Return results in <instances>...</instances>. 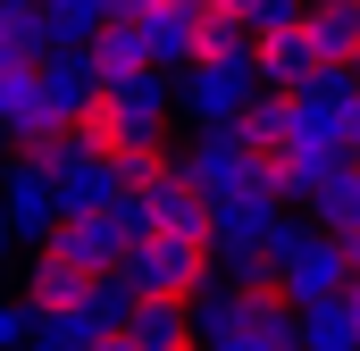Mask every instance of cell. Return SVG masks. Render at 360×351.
I'll use <instances>...</instances> for the list:
<instances>
[{
  "label": "cell",
  "mask_w": 360,
  "mask_h": 351,
  "mask_svg": "<svg viewBox=\"0 0 360 351\" xmlns=\"http://www.w3.org/2000/svg\"><path fill=\"white\" fill-rule=\"evenodd\" d=\"M276 226H285V192H269V184H243V192L210 201V251H218V267L235 276L243 260H269Z\"/></svg>",
  "instance_id": "cell-1"
},
{
  "label": "cell",
  "mask_w": 360,
  "mask_h": 351,
  "mask_svg": "<svg viewBox=\"0 0 360 351\" xmlns=\"http://www.w3.org/2000/svg\"><path fill=\"white\" fill-rule=\"evenodd\" d=\"M210 267H218V251L210 243H193V234H143L134 243V260L117 267L134 293H160V301H193L201 284H210Z\"/></svg>",
  "instance_id": "cell-2"
},
{
  "label": "cell",
  "mask_w": 360,
  "mask_h": 351,
  "mask_svg": "<svg viewBox=\"0 0 360 351\" xmlns=\"http://www.w3.org/2000/svg\"><path fill=\"white\" fill-rule=\"evenodd\" d=\"M0 184H8V234L42 251V243L59 234V218H68V201H59V168L34 159V151H17V168L0 176Z\"/></svg>",
  "instance_id": "cell-3"
},
{
  "label": "cell",
  "mask_w": 360,
  "mask_h": 351,
  "mask_svg": "<svg viewBox=\"0 0 360 351\" xmlns=\"http://www.w3.org/2000/svg\"><path fill=\"white\" fill-rule=\"evenodd\" d=\"M184 176L210 192V201H226V192H243V184H260L252 168V143H243V126H193V143L176 151Z\"/></svg>",
  "instance_id": "cell-4"
},
{
  "label": "cell",
  "mask_w": 360,
  "mask_h": 351,
  "mask_svg": "<svg viewBox=\"0 0 360 351\" xmlns=\"http://www.w3.org/2000/svg\"><path fill=\"white\" fill-rule=\"evenodd\" d=\"M176 92H184V117L193 126H243L252 100H260V76L252 67H184Z\"/></svg>",
  "instance_id": "cell-5"
},
{
  "label": "cell",
  "mask_w": 360,
  "mask_h": 351,
  "mask_svg": "<svg viewBox=\"0 0 360 351\" xmlns=\"http://www.w3.org/2000/svg\"><path fill=\"white\" fill-rule=\"evenodd\" d=\"M109 100H117V126H126V143H160V134L176 126V109H184V92H176V76H168V67H151V76L117 84Z\"/></svg>",
  "instance_id": "cell-6"
},
{
  "label": "cell",
  "mask_w": 360,
  "mask_h": 351,
  "mask_svg": "<svg viewBox=\"0 0 360 351\" xmlns=\"http://www.w3.org/2000/svg\"><path fill=\"white\" fill-rule=\"evenodd\" d=\"M101 284H109V276H92L84 260H68V251H51V243L25 260V301H34L42 318H51V310H84Z\"/></svg>",
  "instance_id": "cell-7"
},
{
  "label": "cell",
  "mask_w": 360,
  "mask_h": 351,
  "mask_svg": "<svg viewBox=\"0 0 360 351\" xmlns=\"http://www.w3.org/2000/svg\"><path fill=\"white\" fill-rule=\"evenodd\" d=\"M252 76H260V92H302L310 76H319L310 34H302V25H276V34H260V42H252Z\"/></svg>",
  "instance_id": "cell-8"
},
{
  "label": "cell",
  "mask_w": 360,
  "mask_h": 351,
  "mask_svg": "<svg viewBox=\"0 0 360 351\" xmlns=\"http://www.w3.org/2000/svg\"><path fill=\"white\" fill-rule=\"evenodd\" d=\"M117 335L134 351H201L193 343V310H184V301H160V293H134V310H126Z\"/></svg>",
  "instance_id": "cell-9"
},
{
  "label": "cell",
  "mask_w": 360,
  "mask_h": 351,
  "mask_svg": "<svg viewBox=\"0 0 360 351\" xmlns=\"http://www.w3.org/2000/svg\"><path fill=\"white\" fill-rule=\"evenodd\" d=\"M302 34H310L319 67H360V0H310Z\"/></svg>",
  "instance_id": "cell-10"
},
{
  "label": "cell",
  "mask_w": 360,
  "mask_h": 351,
  "mask_svg": "<svg viewBox=\"0 0 360 351\" xmlns=\"http://www.w3.org/2000/svg\"><path fill=\"white\" fill-rule=\"evenodd\" d=\"M84 59H92V76H101V92H117V84H134V76H151L143 25H126V17H109V25L92 34V42H84Z\"/></svg>",
  "instance_id": "cell-11"
},
{
  "label": "cell",
  "mask_w": 360,
  "mask_h": 351,
  "mask_svg": "<svg viewBox=\"0 0 360 351\" xmlns=\"http://www.w3.org/2000/svg\"><path fill=\"white\" fill-rule=\"evenodd\" d=\"M143 51H151V67L184 76V67H193V51H201V8H176V0H160V8L143 17Z\"/></svg>",
  "instance_id": "cell-12"
},
{
  "label": "cell",
  "mask_w": 360,
  "mask_h": 351,
  "mask_svg": "<svg viewBox=\"0 0 360 351\" xmlns=\"http://www.w3.org/2000/svg\"><path fill=\"white\" fill-rule=\"evenodd\" d=\"M143 209H151V234H193V243H210V192H201L184 168L168 176V184H160Z\"/></svg>",
  "instance_id": "cell-13"
},
{
  "label": "cell",
  "mask_w": 360,
  "mask_h": 351,
  "mask_svg": "<svg viewBox=\"0 0 360 351\" xmlns=\"http://www.w3.org/2000/svg\"><path fill=\"white\" fill-rule=\"evenodd\" d=\"M176 168H184V159L168 151V143H134V151H117V159H109V176H117V201H151V192H160Z\"/></svg>",
  "instance_id": "cell-14"
},
{
  "label": "cell",
  "mask_w": 360,
  "mask_h": 351,
  "mask_svg": "<svg viewBox=\"0 0 360 351\" xmlns=\"http://www.w3.org/2000/svg\"><path fill=\"white\" fill-rule=\"evenodd\" d=\"M310 226H327V234H360V168H335L327 184H310Z\"/></svg>",
  "instance_id": "cell-15"
},
{
  "label": "cell",
  "mask_w": 360,
  "mask_h": 351,
  "mask_svg": "<svg viewBox=\"0 0 360 351\" xmlns=\"http://www.w3.org/2000/svg\"><path fill=\"white\" fill-rule=\"evenodd\" d=\"M302 351H360L352 301H319V310H302Z\"/></svg>",
  "instance_id": "cell-16"
},
{
  "label": "cell",
  "mask_w": 360,
  "mask_h": 351,
  "mask_svg": "<svg viewBox=\"0 0 360 351\" xmlns=\"http://www.w3.org/2000/svg\"><path fill=\"white\" fill-rule=\"evenodd\" d=\"M25 343H42V310L25 293H0V351H25Z\"/></svg>",
  "instance_id": "cell-17"
},
{
  "label": "cell",
  "mask_w": 360,
  "mask_h": 351,
  "mask_svg": "<svg viewBox=\"0 0 360 351\" xmlns=\"http://www.w3.org/2000/svg\"><path fill=\"white\" fill-rule=\"evenodd\" d=\"M344 151H352V159H360V100H352V109H344Z\"/></svg>",
  "instance_id": "cell-18"
},
{
  "label": "cell",
  "mask_w": 360,
  "mask_h": 351,
  "mask_svg": "<svg viewBox=\"0 0 360 351\" xmlns=\"http://www.w3.org/2000/svg\"><path fill=\"white\" fill-rule=\"evenodd\" d=\"M0 243H8V184H0Z\"/></svg>",
  "instance_id": "cell-19"
},
{
  "label": "cell",
  "mask_w": 360,
  "mask_h": 351,
  "mask_svg": "<svg viewBox=\"0 0 360 351\" xmlns=\"http://www.w3.org/2000/svg\"><path fill=\"white\" fill-rule=\"evenodd\" d=\"M344 301H352V318H360V276H352V293H344Z\"/></svg>",
  "instance_id": "cell-20"
},
{
  "label": "cell",
  "mask_w": 360,
  "mask_h": 351,
  "mask_svg": "<svg viewBox=\"0 0 360 351\" xmlns=\"http://www.w3.org/2000/svg\"><path fill=\"white\" fill-rule=\"evenodd\" d=\"M0 276H8V243H0Z\"/></svg>",
  "instance_id": "cell-21"
}]
</instances>
